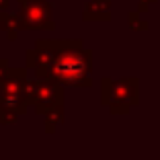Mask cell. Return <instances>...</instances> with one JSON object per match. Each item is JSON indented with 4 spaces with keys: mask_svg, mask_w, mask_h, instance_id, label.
Masks as SVG:
<instances>
[{
    "mask_svg": "<svg viewBox=\"0 0 160 160\" xmlns=\"http://www.w3.org/2000/svg\"><path fill=\"white\" fill-rule=\"evenodd\" d=\"M10 0H0V12H8Z\"/></svg>",
    "mask_w": 160,
    "mask_h": 160,
    "instance_id": "obj_12",
    "label": "cell"
},
{
    "mask_svg": "<svg viewBox=\"0 0 160 160\" xmlns=\"http://www.w3.org/2000/svg\"><path fill=\"white\" fill-rule=\"evenodd\" d=\"M43 117H45V129L47 132H53L60 123H64V105L52 109V111H47Z\"/></svg>",
    "mask_w": 160,
    "mask_h": 160,
    "instance_id": "obj_9",
    "label": "cell"
},
{
    "mask_svg": "<svg viewBox=\"0 0 160 160\" xmlns=\"http://www.w3.org/2000/svg\"><path fill=\"white\" fill-rule=\"evenodd\" d=\"M23 97L27 105H33L39 115L64 105V86L53 80H27L23 88Z\"/></svg>",
    "mask_w": 160,
    "mask_h": 160,
    "instance_id": "obj_4",
    "label": "cell"
},
{
    "mask_svg": "<svg viewBox=\"0 0 160 160\" xmlns=\"http://www.w3.org/2000/svg\"><path fill=\"white\" fill-rule=\"evenodd\" d=\"M127 25H129L132 31H148V29H150V23H148V21H142L138 10L127 12Z\"/></svg>",
    "mask_w": 160,
    "mask_h": 160,
    "instance_id": "obj_10",
    "label": "cell"
},
{
    "mask_svg": "<svg viewBox=\"0 0 160 160\" xmlns=\"http://www.w3.org/2000/svg\"><path fill=\"white\" fill-rule=\"evenodd\" d=\"M27 82L25 68H10L6 58H0V97L6 94H23Z\"/></svg>",
    "mask_w": 160,
    "mask_h": 160,
    "instance_id": "obj_6",
    "label": "cell"
},
{
    "mask_svg": "<svg viewBox=\"0 0 160 160\" xmlns=\"http://www.w3.org/2000/svg\"><path fill=\"white\" fill-rule=\"evenodd\" d=\"M49 80L60 86H92V52L82 39H56V56L49 68Z\"/></svg>",
    "mask_w": 160,
    "mask_h": 160,
    "instance_id": "obj_1",
    "label": "cell"
},
{
    "mask_svg": "<svg viewBox=\"0 0 160 160\" xmlns=\"http://www.w3.org/2000/svg\"><path fill=\"white\" fill-rule=\"evenodd\" d=\"M0 31H4L10 41L19 39V25H17V14L0 12Z\"/></svg>",
    "mask_w": 160,
    "mask_h": 160,
    "instance_id": "obj_8",
    "label": "cell"
},
{
    "mask_svg": "<svg viewBox=\"0 0 160 160\" xmlns=\"http://www.w3.org/2000/svg\"><path fill=\"white\" fill-rule=\"evenodd\" d=\"M84 23H109L111 21V0H88L82 10Z\"/></svg>",
    "mask_w": 160,
    "mask_h": 160,
    "instance_id": "obj_7",
    "label": "cell"
},
{
    "mask_svg": "<svg viewBox=\"0 0 160 160\" xmlns=\"http://www.w3.org/2000/svg\"><path fill=\"white\" fill-rule=\"evenodd\" d=\"M53 56H56V39H37L35 47L29 49L25 56L27 70H33L37 80H49Z\"/></svg>",
    "mask_w": 160,
    "mask_h": 160,
    "instance_id": "obj_5",
    "label": "cell"
},
{
    "mask_svg": "<svg viewBox=\"0 0 160 160\" xmlns=\"http://www.w3.org/2000/svg\"><path fill=\"white\" fill-rule=\"evenodd\" d=\"M19 31H53V4L49 0H17Z\"/></svg>",
    "mask_w": 160,
    "mask_h": 160,
    "instance_id": "obj_3",
    "label": "cell"
},
{
    "mask_svg": "<svg viewBox=\"0 0 160 160\" xmlns=\"http://www.w3.org/2000/svg\"><path fill=\"white\" fill-rule=\"evenodd\" d=\"M156 0H138V12H148Z\"/></svg>",
    "mask_w": 160,
    "mask_h": 160,
    "instance_id": "obj_11",
    "label": "cell"
},
{
    "mask_svg": "<svg viewBox=\"0 0 160 160\" xmlns=\"http://www.w3.org/2000/svg\"><path fill=\"white\" fill-rule=\"evenodd\" d=\"M101 103L109 107L113 115L129 113V109L140 103V80L136 76H125L119 80L103 76L101 78Z\"/></svg>",
    "mask_w": 160,
    "mask_h": 160,
    "instance_id": "obj_2",
    "label": "cell"
},
{
    "mask_svg": "<svg viewBox=\"0 0 160 160\" xmlns=\"http://www.w3.org/2000/svg\"><path fill=\"white\" fill-rule=\"evenodd\" d=\"M2 123H4V119H2V111H0V125H2Z\"/></svg>",
    "mask_w": 160,
    "mask_h": 160,
    "instance_id": "obj_13",
    "label": "cell"
}]
</instances>
